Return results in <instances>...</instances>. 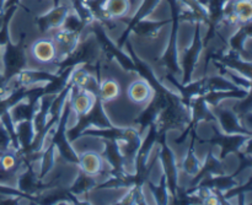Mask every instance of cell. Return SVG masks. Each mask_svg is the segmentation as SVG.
<instances>
[{"label": "cell", "instance_id": "6da1fadb", "mask_svg": "<svg viewBox=\"0 0 252 205\" xmlns=\"http://www.w3.org/2000/svg\"><path fill=\"white\" fill-rule=\"evenodd\" d=\"M30 56L37 64H49L57 60V51L52 38H41L33 42L30 48Z\"/></svg>", "mask_w": 252, "mask_h": 205}, {"label": "cell", "instance_id": "7a4b0ae2", "mask_svg": "<svg viewBox=\"0 0 252 205\" xmlns=\"http://www.w3.org/2000/svg\"><path fill=\"white\" fill-rule=\"evenodd\" d=\"M128 97L135 105H144L153 97V88L143 80L133 81L128 88Z\"/></svg>", "mask_w": 252, "mask_h": 205}, {"label": "cell", "instance_id": "3957f363", "mask_svg": "<svg viewBox=\"0 0 252 205\" xmlns=\"http://www.w3.org/2000/svg\"><path fill=\"white\" fill-rule=\"evenodd\" d=\"M95 98L94 92L81 90V92L73 100V111L79 116L88 115L95 105Z\"/></svg>", "mask_w": 252, "mask_h": 205}, {"label": "cell", "instance_id": "277c9868", "mask_svg": "<svg viewBox=\"0 0 252 205\" xmlns=\"http://www.w3.org/2000/svg\"><path fill=\"white\" fill-rule=\"evenodd\" d=\"M132 9V4L129 0H105L103 12H106L108 17H123Z\"/></svg>", "mask_w": 252, "mask_h": 205}, {"label": "cell", "instance_id": "5b68a950", "mask_svg": "<svg viewBox=\"0 0 252 205\" xmlns=\"http://www.w3.org/2000/svg\"><path fill=\"white\" fill-rule=\"evenodd\" d=\"M121 93V86L113 79H108V80L102 81V83L98 85L97 88V95L100 97V101L102 102H111V101H115L116 98L120 96Z\"/></svg>", "mask_w": 252, "mask_h": 205}, {"label": "cell", "instance_id": "8992f818", "mask_svg": "<svg viewBox=\"0 0 252 205\" xmlns=\"http://www.w3.org/2000/svg\"><path fill=\"white\" fill-rule=\"evenodd\" d=\"M81 169L88 175H97L102 171L103 161L95 152H86L80 157Z\"/></svg>", "mask_w": 252, "mask_h": 205}, {"label": "cell", "instance_id": "52a82bcc", "mask_svg": "<svg viewBox=\"0 0 252 205\" xmlns=\"http://www.w3.org/2000/svg\"><path fill=\"white\" fill-rule=\"evenodd\" d=\"M66 16H68V9L65 6H58L52 10L48 15L44 16V26L46 29H59L64 25Z\"/></svg>", "mask_w": 252, "mask_h": 205}, {"label": "cell", "instance_id": "ba28073f", "mask_svg": "<svg viewBox=\"0 0 252 205\" xmlns=\"http://www.w3.org/2000/svg\"><path fill=\"white\" fill-rule=\"evenodd\" d=\"M233 12L241 24H249L252 17V6L250 0H236L233 4Z\"/></svg>", "mask_w": 252, "mask_h": 205}]
</instances>
